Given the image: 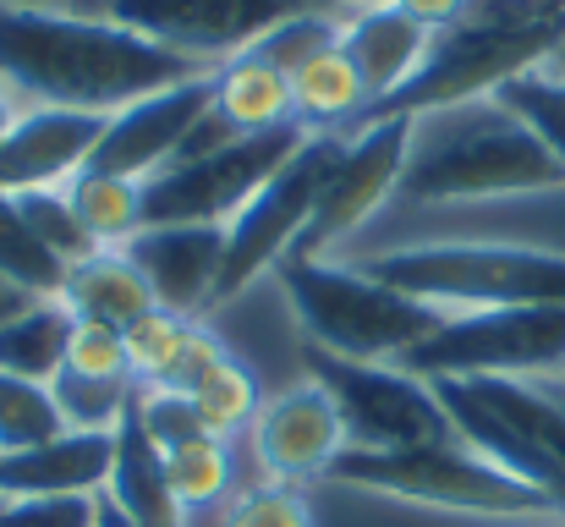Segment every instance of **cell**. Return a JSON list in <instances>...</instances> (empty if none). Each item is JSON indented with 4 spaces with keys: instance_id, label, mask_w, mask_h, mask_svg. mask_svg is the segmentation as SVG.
<instances>
[{
    "instance_id": "ac0fdd59",
    "label": "cell",
    "mask_w": 565,
    "mask_h": 527,
    "mask_svg": "<svg viewBox=\"0 0 565 527\" xmlns=\"http://www.w3.org/2000/svg\"><path fill=\"white\" fill-rule=\"evenodd\" d=\"M434 33L423 22H412L395 0L390 6H374V11H358L341 22V55L352 61L363 94H369V110L384 105L428 55Z\"/></svg>"
},
{
    "instance_id": "ee69618b",
    "label": "cell",
    "mask_w": 565,
    "mask_h": 527,
    "mask_svg": "<svg viewBox=\"0 0 565 527\" xmlns=\"http://www.w3.org/2000/svg\"><path fill=\"white\" fill-rule=\"evenodd\" d=\"M550 66H555V72H565V33H561V44H555V55H550Z\"/></svg>"
},
{
    "instance_id": "8d00e7d4",
    "label": "cell",
    "mask_w": 565,
    "mask_h": 527,
    "mask_svg": "<svg viewBox=\"0 0 565 527\" xmlns=\"http://www.w3.org/2000/svg\"><path fill=\"white\" fill-rule=\"evenodd\" d=\"M66 368H77V373H94V379H132L121 330H105V325H83V319H77V330H72V347H66Z\"/></svg>"
},
{
    "instance_id": "7c38bea8",
    "label": "cell",
    "mask_w": 565,
    "mask_h": 527,
    "mask_svg": "<svg viewBox=\"0 0 565 527\" xmlns=\"http://www.w3.org/2000/svg\"><path fill=\"white\" fill-rule=\"evenodd\" d=\"M302 0H105V17L121 28L182 50L203 66H225L253 50L275 22L297 17Z\"/></svg>"
},
{
    "instance_id": "f1b7e54d",
    "label": "cell",
    "mask_w": 565,
    "mask_h": 527,
    "mask_svg": "<svg viewBox=\"0 0 565 527\" xmlns=\"http://www.w3.org/2000/svg\"><path fill=\"white\" fill-rule=\"evenodd\" d=\"M50 396H55L66 429H116L132 412V379H94V373L61 368L50 379Z\"/></svg>"
},
{
    "instance_id": "3957f363",
    "label": "cell",
    "mask_w": 565,
    "mask_h": 527,
    "mask_svg": "<svg viewBox=\"0 0 565 527\" xmlns=\"http://www.w3.org/2000/svg\"><path fill=\"white\" fill-rule=\"evenodd\" d=\"M275 281L297 325L308 330V347L358 357V362H401L450 319V308L384 286L363 264L352 270L330 259H280Z\"/></svg>"
},
{
    "instance_id": "60d3db41",
    "label": "cell",
    "mask_w": 565,
    "mask_h": 527,
    "mask_svg": "<svg viewBox=\"0 0 565 527\" xmlns=\"http://www.w3.org/2000/svg\"><path fill=\"white\" fill-rule=\"evenodd\" d=\"M302 6H313V11H330V17H358V11H374V6H390V0H302Z\"/></svg>"
},
{
    "instance_id": "6da1fadb",
    "label": "cell",
    "mask_w": 565,
    "mask_h": 527,
    "mask_svg": "<svg viewBox=\"0 0 565 527\" xmlns=\"http://www.w3.org/2000/svg\"><path fill=\"white\" fill-rule=\"evenodd\" d=\"M198 72L209 66L121 28L116 17L0 0V83L11 99L22 94L33 105L116 116L132 99L188 83Z\"/></svg>"
},
{
    "instance_id": "f35d334b",
    "label": "cell",
    "mask_w": 565,
    "mask_h": 527,
    "mask_svg": "<svg viewBox=\"0 0 565 527\" xmlns=\"http://www.w3.org/2000/svg\"><path fill=\"white\" fill-rule=\"evenodd\" d=\"M412 22H423L428 33H445V28H456L461 17H467V6L472 0H395Z\"/></svg>"
},
{
    "instance_id": "f6af8a7d",
    "label": "cell",
    "mask_w": 565,
    "mask_h": 527,
    "mask_svg": "<svg viewBox=\"0 0 565 527\" xmlns=\"http://www.w3.org/2000/svg\"><path fill=\"white\" fill-rule=\"evenodd\" d=\"M555 390H561V401H565V379H555Z\"/></svg>"
},
{
    "instance_id": "f546056e",
    "label": "cell",
    "mask_w": 565,
    "mask_h": 527,
    "mask_svg": "<svg viewBox=\"0 0 565 527\" xmlns=\"http://www.w3.org/2000/svg\"><path fill=\"white\" fill-rule=\"evenodd\" d=\"M188 396L214 440H231V429H242V423L258 418V379H253L236 357H225L214 373H203Z\"/></svg>"
},
{
    "instance_id": "e0dca14e",
    "label": "cell",
    "mask_w": 565,
    "mask_h": 527,
    "mask_svg": "<svg viewBox=\"0 0 565 527\" xmlns=\"http://www.w3.org/2000/svg\"><path fill=\"white\" fill-rule=\"evenodd\" d=\"M116 429H66L33 451L0 456V500L17 495H99L110 484Z\"/></svg>"
},
{
    "instance_id": "52a82bcc",
    "label": "cell",
    "mask_w": 565,
    "mask_h": 527,
    "mask_svg": "<svg viewBox=\"0 0 565 527\" xmlns=\"http://www.w3.org/2000/svg\"><path fill=\"white\" fill-rule=\"evenodd\" d=\"M417 379L505 373V379H565V303H511L450 314L423 347L401 357Z\"/></svg>"
},
{
    "instance_id": "5bb4252c",
    "label": "cell",
    "mask_w": 565,
    "mask_h": 527,
    "mask_svg": "<svg viewBox=\"0 0 565 527\" xmlns=\"http://www.w3.org/2000/svg\"><path fill=\"white\" fill-rule=\"evenodd\" d=\"M99 110H66V105H28L17 110L6 144H0V192H33V187H66L77 171H88L99 138Z\"/></svg>"
},
{
    "instance_id": "9c48e42d",
    "label": "cell",
    "mask_w": 565,
    "mask_h": 527,
    "mask_svg": "<svg viewBox=\"0 0 565 527\" xmlns=\"http://www.w3.org/2000/svg\"><path fill=\"white\" fill-rule=\"evenodd\" d=\"M341 149H347L341 133H308L302 149L236 209V220L225 225V264H220L214 303L247 292L264 270H275V264L297 247V236H302V225L313 220V203H319L324 181L335 171Z\"/></svg>"
},
{
    "instance_id": "83f0119b",
    "label": "cell",
    "mask_w": 565,
    "mask_h": 527,
    "mask_svg": "<svg viewBox=\"0 0 565 527\" xmlns=\"http://www.w3.org/2000/svg\"><path fill=\"white\" fill-rule=\"evenodd\" d=\"M11 198H17L22 220L39 231V242H44L66 270L83 264V259H94V253H105V247L94 242V231L83 225L77 203L66 198V187H33V192H11Z\"/></svg>"
},
{
    "instance_id": "ffe728a7",
    "label": "cell",
    "mask_w": 565,
    "mask_h": 527,
    "mask_svg": "<svg viewBox=\"0 0 565 527\" xmlns=\"http://www.w3.org/2000/svg\"><path fill=\"white\" fill-rule=\"evenodd\" d=\"M105 495L138 527H182V500H177V489H171L166 451L143 434L138 412H127V418L116 423V462H110Z\"/></svg>"
},
{
    "instance_id": "cb8c5ba5",
    "label": "cell",
    "mask_w": 565,
    "mask_h": 527,
    "mask_svg": "<svg viewBox=\"0 0 565 527\" xmlns=\"http://www.w3.org/2000/svg\"><path fill=\"white\" fill-rule=\"evenodd\" d=\"M66 198L77 203V214H83V225L94 231L99 247H127L143 231V181L77 171L66 181Z\"/></svg>"
},
{
    "instance_id": "7a4b0ae2",
    "label": "cell",
    "mask_w": 565,
    "mask_h": 527,
    "mask_svg": "<svg viewBox=\"0 0 565 527\" xmlns=\"http://www.w3.org/2000/svg\"><path fill=\"white\" fill-rule=\"evenodd\" d=\"M533 192H565V166L494 94L412 116V149L395 187L401 203L434 209V203H489Z\"/></svg>"
},
{
    "instance_id": "e575fe53",
    "label": "cell",
    "mask_w": 565,
    "mask_h": 527,
    "mask_svg": "<svg viewBox=\"0 0 565 527\" xmlns=\"http://www.w3.org/2000/svg\"><path fill=\"white\" fill-rule=\"evenodd\" d=\"M0 527H94V495H17V500H0Z\"/></svg>"
},
{
    "instance_id": "74e56055",
    "label": "cell",
    "mask_w": 565,
    "mask_h": 527,
    "mask_svg": "<svg viewBox=\"0 0 565 527\" xmlns=\"http://www.w3.org/2000/svg\"><path fill=\"white\" fill-rule=\"evenodd\" d=\"M225 357H231V351L214 341V330H203V325L192 319V325H188V341H182V357H177V368H171V379H166V384H177V390H192V384H198L203 373H214V368H220Z\"/></svg>"
},
{
    "instance_id": "d6986e66",
    "label": "cell",
    "mask_w": 565,
    "mask_h": 527,
    "mask_svg": "<svg viewBox=\"0 0 565 527\" xmlns=\"http://www.w3.org/2000/svg\"><path fill=\"white\" fill-rule=\"evenodd\" d=\"M61 303L72 308V319L83 325H105V330H132L138 319H149L160 303L149 292V281L132 270V259L121 247H105L83 264L66 270Z\"/></svg>"
},
{
    "instance_id": "9a60e30c",
    "label": "cell",
    "mask_w": 565,
    "mask_h": 527,
    "mask_svg": "<svg viewBox=\"0 0 565 527\" xmlns=\"http://www.w3.org/2000/svg\"><path fill=\"white\" fill-rule=\"evenodd\" d=\"M121 253L149 281V292L166 314L198 319L214 303V286H220L225 225H143Z\"/></svg>"
},
{
    "instance_id": "4dcf8cb0",
    "label": "cell",
    "mask_w": 565,
    "mask_h": 527,
    "mask_svg": "<svg viewBox=\"0 0 565 527\" xmlns=\"http://www.w3.org/2000/svg\"><path fill=\"white\" fill-rule=\"evenodd\" d=\"M341 44V17H330V11H313V6H302L297 17H286V22H275L253 50H242V55H258V61H269L275 72H297V66H308L313 55H324V50H335Z\"/></svg>"
},
{
    "instance_id": "7402d4cb",
    "label": "cell",
    "mask_w": 565,
    "mask_h": 527,
    "mask_svg": "<svg viewBox=\"0 0 565 527\" xmlns=\"http://www.w3.org/2000/svg\"><path fill=\"white\" fill-rule=\"evenodd\" d=\"M214 110L236 127V133H269L297 122L291 110V77L275 72L258 55H236L220 66V88H214ZM302 127V122H297Z\"/></svg>"
},
{
    "instance_id": "d6a6232c",
    "label": "cell",
    "mask_w": 565,
    "mask_h": 527,
    "mask_svg": "<svg viewBox=\"0 0 565 527\" xmlns=\"http://www.w3.org/2000/svg\"><path fill=\"white\" fill-rule=\"evenodd\" d=\"M132 412H138L143 434H149L160 451H182L192 440H209V429H203L192 396L177 390V384H143V390L132 396Z\"/></svg>"
},
{
    "instance_id": "8992f818",
    "label": "cell",
    "mask_w": 565,
    "mask_h": 527,
    "mask_svg": "<svg viewBox=\"0 0 565 527\" xmlns=\"http://www.w3.org/2000/svg\"><path fill=\"white\" fill-rule=\"evenodd\" d=\"M335 484H358L369 495H390V500H412V506H434V512H456V517H494V523H533V517H555L565 512L516 484L511 473H500L494 462H483L472 445L445 440V445H412V451H341L330 462Z\"/></svg>"
},
{
    "instance_id": "d4e9b609",
    "label": "cell",
    "mask_w": 565,
    "mask_h": 527,
    "mask_svg": "<svg viewBox=\"0 0 565 527\" xmlns=\"http://www.w3.org/2000/svg\"><path fill=\"white\" fill-rule=\"evenodd\" d=\"M494 99L565 166V72H555L550 61H544V66H527V72H516Z\"/></svg>"
},
{
    "instance_id": "ba28073f",
    "label": "cell",
    "mask_w": 565,
    "mask_h": 527,
    "mask_svg": "<svg viewBox=\"0 0 565 527\" xmlns=\"http://www.w3.org/2000/svg\"><path fill=\"white\" fill-rule=\"evenodd\" d=\"M308 379L330 390L347 445L352 451H412V445H445L456 440V423L428 379H417L401 362H358L335 351L308 347Z\"/></svg>"
},
{
    "instance_id": "836d02e7",
    "label": "cell",
    "mask_w": 565,
    "mask_h": 527,
    "mask_svg": "<svg viewBox=\"0 0 565 527\" xmlns=\"http://www.w3.org/2000/svg\"><path fill=\"white\" fill-rule=\"evenodd\" d=\"M188 325L192 319H177V314L154 308V314H149V319H138L132 330H121L132 379H143V384H166V379H171V368H177V357H182Z\"/></svg>"
},
{
    "instance_id": "5b68a950",
    "label": "cell",
    "mask_w": 565,
    "mask_h": 527,
    "mask_svg": "<svg viewBox=\"0 0 565 527\" xmlns=\"http://www.w3.org/2000/svg\"><path fill=\"white\" fill-rule=\"evenodd\" d=\"M363 270L450 314L565 303V247H539V242H412L374 253Z\"/></svg>"
},
{
    "instance_id": "7bdbcfd3",
    "label": "cell",
    "mask_w": 565,
    "mask_h": 527,
    "mask_svg": "<svg viewBox=\"0 0 565 527\" xmlns=\"http://www.w3.org/2000/svg\"><path fill=\"white\" fill-rule=\"evenodd\" d=\"M11 122H17V105H11V88L0 83V144H6V133H11Z\"/></svg>"
},
{
    "instance_id": "603a6c76",
    "label": "cell",
    "mask_w": 565,
    "mask_h": 527,
    "mask_svg": "<svg viewBox=\"0 0 565 527\" xmlns=\"http://www.w3.org/2000/svg\"><path fill=\"white\" fill-rule=\"evenodd\" d=\"M291 110H297V122L308 133H335L341 122H363L369 116V94H363L352 61L341 55V44L291 72Z\"/></svg>"
},
{
    "instance_id": "1f68e13d",
    "label": "cell",
    "mask_w": 565,
    "mask_h": 527,
    "mask_svg": "<svg viewBox=\"0 0 565 527\" xmlns=\"http://www.w3.org/2000/svg\"><path fill=\"white\" fill-rule=\"evenodd\" d=\"M166 473H171V489L188 506H214L231 484V456H225V440H192L182 451H166Z\"/></svg>"
},
{
    "instance_id": "b9f144b4",
    "label": "cell",
    "mask_w": 565,
    "mask_h": 527,
    "mask_svg": "<svg viewBox=\"0 0 565 527\" xmlns=\"http://www.w3.org/2000/svg\"><path fill=\"white\" fill-rule=\"evenodd\" d=\"M94 527H138V523H132V517L99 489V495H94Z\"/></svg>"
},
{
    "instance_id": "2e32d148",
    "label": "cell",
    "mask_w": 565,
    "mask_h": 527,
    "mask_svg": "<svg viewBox=\"0 0 565 527\" xmlns=\"http://www.w3.org/2000/svg\"><path fill=\"white\" fill-rule=\"evenodd\" d=\"M253 451L275 478H324L330 462L347 451V423L330 401L324 384H297L286 396H275L269 407H258L253 418Z\"/></svg>"
},
{
    "instance_id": "ab89813d",
    "label": "cell",
    "mask_w": 565,
    "mask_h": 527,
    "mask_svg": "<svg viewBox=\"0 0 565 527\" xmlns=\"http://www.w3.org/2000/svg\"><path fill=\"white\" fill-rule=\"evenodd\" d=\"M33 303H39L33 292H22L11 275H0V325H6V319H17V314H22V308H33Z\"/></svg>"
},
{
    "instance_id": "484cf974",
    "label": "cell",
    "mask_w": 565,
    "mask_h": 527,
    "mask_svg": "<svg viewBox=\"0 0 565 527\" xmlns=\"http://www.w3.org/2000/svg\"><path fill=\"white\" fill-rule=\"evenodd\" d=\"M0 275H11L33 297H61V286H66V264L39 242V231L22 220L17 198H6V192H0Z\"/></svg>"
},
{
    "instance_id": "4316f807",
    "label": "cell",
    "mask_w": 565,
    "mask_h": 527,
    "mask_svg": "<svg viewBox=\"0 0 565 527\" xmlns=\"http://www.w3.org/2000/svg\"><path fill=\"white\" fill-rule=\"evenodd\" d=\"M55 434H66V418H61L50 384L0 373V456L33 451V445H44Z\"/></svg>"
},
{
    "instance_id": "4fadbf2b",
    "label": "cell",
    "mask_w": 565,
    "mask_h": 527,
    "mask_svg": "<svg viewBox=\"0 0 565 527\" xmlns=\"http://www.w3.org/2000/svg\"><path fill=\"white\" fill-rule=\"evenodd\" d=\"M214 88H220V66L198 72L188 83H171L160 94L132 99L127 110H116L105 122V138H99L88 171L127 176V181H149L154 171H166L182 155L192 127L214 110Z\"/></svg>"
},
{
    "instance_id": "44dd1931",
    "label": "cell",
    "mask_w": 565,
    "mask_h": 527,
    "mask_svg": "<svg viewBox=\"0 0 565 527\" xmlns=\"http://www.w3.org/2000/svg\"><path fill=\"white\" fill-rule=\"evenodd\" d=\"M72 330H77L72 308H66L61 297H39L33 308H22L17 319L0 325V373L50 384V379L66 368Z\"/></svg>"
},
{
    "instance_id": "30bf717a",
    "label": "cell",
    "mask_w": 565,
    "mask_h": 527,
    "mask_svg": "<svg viewBox=\"0 0 565 527\" xmlns=\"http://www.w3.org/2000/svg\"><path fill=\"white\" fill-rule=\"evenodd\" d=\"M308 127L286 122L269 133H242L225 149L177 160L143 181V225H231L236 209L302 149Z\"/></svg>"
},
{
    "instance_id": "8fae6325",
    "label": "cell",
    "mask_w": 565,
    "mask_h": 527,
    "mask_svg": "<svg viewBox=\"0 0 565 527\" xmlns=\"http://www.w3.org/2000/svg\"><path fill=\"white\" fill-rule=\"evenodd\" d=\"M406 149H412V116H374V122H363L347 138L335 171H330L319 203H313V220L302 225V236H297V247L286 259H324L335 242L363 231L374 220L379 203L395 198L401 171H406Z\"/></svg>"
},
{
    "instance_id": "bcb514c9",
    "label": "cell",
    "mask_w": 565,
    "mask_h": 527,
    "mask_svg": "<svg viewBox=\"0 0 565 527\" xmlns=\"http://www.w3.org/2000/svg\"><path fill=\"white\" fill-rule=\"evenodd\" d=\"M561 527H565V523H561Z\"/></svg>"
},
{
    "instance_id": "d590c367",
    "label": "cell",
    "mask_w": 565,
    "mask_h": 527,
    "mask_svg": "<svg viewBox=\"0 0 565 527\" xmlns=\"http://www.w3.org/2000/svg\"><path fill=\"white\" fill-rule=\"evenodd\" d=\"M225 527H313V512H308V500H302L297 489L264 484V489H247V495L231 506Z\"/></svg>"
},
{
    "instance_id": "277c9868",
    "label": "cell",
    "mask_w": 565,
    "mask_h": 527,
    "mask_svg": "<svg viewBox=\"0 0 565 527\" xmlns=\"http://www.w3.org/2000/svg\"><path fill=\"white\" fill-rule=\"evenodd\" d=\"M428 384L439 390L461 445H472L483 462L550 495L565 512V401L555 379L461 373V379H428Z\"/></svg>"
}]
</instances>
